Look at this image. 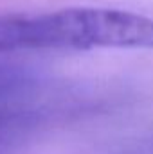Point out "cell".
<instances>
[{
  "instance_id": "6da1fadb",
  "label": "cell",
  "mask_w": 153,
  "mask_h": 154,
  "mask_svg": "<svg viewBox=\"0 0 153 154\" xmlns=\"http://www.w3.org/2000/svg\"><path fill=\"white\" fill-rule=\"evenodd\" d=\"M31 48H153V20L142 14L69 7L29 18Z\"/></svg>"
},
{
  "instance_id": "7a4b0ae2",
  "label": "cell",
  "mask_w": 153,
  "mask_h": 154,
  "mask_svg": "<svg viewBox=\"0 0 153 154\" xmlns=\"http://www.w3.org/2000/svg\"><path fill=\"white\" fill-rule=\"evenodd\" d=\"M40 122V115L33 109L13 104L0 106V152L18 145Z\"/></svg>"
}]
</instances>
